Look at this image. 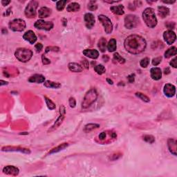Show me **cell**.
<instances>
[{"mask_svg": "<svg viewBox=\"0 0 177 177\" xmlns=\"http://www.w3.org/2000/svg\"><path fill=\"white\" fill-rule=\"evenodd\" d=\"M146 43L145 39L141 36L137 35H130L125 40L124 46L125 49L132 54H139L145 49Z\"/></svg>", "mask_w": 177, "mask_h": 177, "instance_id": "6da1fadb", "label": "cell"}, {"mask_svg": "<svg viewBox=\"0 0 177 177\" xmlns=\"http://www.w3.org/2000/svg\"><path fill=\"white\" fill-rule=\"evenodd\" d=\"M142 18L149 28H154L157 24V18L156 17L155 12L152 8H147L145 9L142 13Z\"/></svg>", "mask_w": 177, "mask_h": 177, "instance_id": "7a4b0ae2", "label": "cell"}, {"mask_svg": "<svg viewBox=\"0 0 177 177\" xmlns=\"http://www.w3.org/2000/svg\"><path fill=\"white\" fill-rule=\"evenodd\" d=\"M98 98V94L96 89L92 88L89 90L84 97L83 101L82 102V107L83 109L89 107Z\"/></svg>", "mask_w": 177, "mask_h": 177, "instance_id": "3957f363", "label": "cell"}, {"mask_svg": "<svg viewBox=\"0 0 177 177\" xmlns=\"http://www.w3.org/2000/svg\"><path fill=\"white\" fill-rule=\"evenodd\" d=\"M15 56L19 61L22 62H26L32 58L33 52L30 49L20 48L17 49L15 52Z\"/></svg>", "mask_w": 177, "mask_h": 177, "instance_id": "277c9868", "label": "cell"}, {"mask_svg": "<svg viewBox=\"0 0 177 177\" xmlns=\"http://www.w3.org/2000/svg\"><path fill=\"white\" fill-rule=\"evenodd\" d=\"M9 28L13 31H23L26 28V22L22 19H15L10 22Z\"/></svg>", "mask_w": 177, "mask_h": 177, "instance_id": "5b68a950", "label": "cell"}, {"mask_svg": "<svg viewBox=\"0 0 177 177\" xmlns=\"http://www.w3.org/2000/svg\"><path fill=\"white\" fill-rule=\"evenodd\" d=\"M38 6V2L31 1L25 8V15L28 18H34L36 16V10Z\"/></svg>", "mask_w": 177, "mask_h": 177, "instance_id": "8992f818", "label": "cell"}, {"mask_svg": "<svg viewBox=\"0 0 177 177\" xmlns=\"http://www.w3.org/2000/svg\"><path fill=\"white\" fill-rule=\"evenodd\" d=\"M139 18L136 15H128L125 18V26L127 28L132 29L136 28L138 25Z\"/></svg>", "mask_w": 177, "mask_h": 177, "instance_id": "52a82bcc", "label": "cell"}, {"mask_svg": "<svg viewBox=\"0 0 177 177\" xmlns=\"http://www.w3.org/2000/svg\"><path fill=\"white\" fill-rule=\"evenodd\" d=\"M99 21L102 23L104 28V31L106 34H110L113 31V24L111 20L108 18L105 15H100L98 16Z\"/></svg>", "mask_w": 177, "mask_h": 177, "instance_id": "ba28073f", "label": "cell"}, {"mask_svg": "<svg viewBox=\"0 0 177 177\" xmlns=\"http://www.w3.org/2000/svg\"><path fill=\"white\" fill-rule=\"evenodd\" d=\"M60 115L59 118L57 119V121L55 122V123L53 124V125L51 127H50V129L48 130V132H52L55 130H57L60 126L62 125L63 121L64 119V116H65V113H66V111H65V107L64 105H61L60 107Z\"/></svg>", "mask_w": 177, "mask_h": 177, "instance_id": "9c48e42d", "label": "cell"}, {"mask_svg": "<svg viewBox=\"0 0 177 177\" xmlns=\"http://www.w3.org/2000/svg\"><path fill=\"white\" fill-rule=\"evenodd\" d=\"M35 27L37 29H40V30H45V31H50L53 28V24L51 22H46L44 20H37L35 22Z\"/></svg>", "mask_w": 177, "mask_h": 177, "instance_id": "30bf717a", "label": "cell"}, {"mask_svg": "<svg viewBox=\"0 0 177 177\" xmlns=\"http://www.w3.org/2000/svg\"><path fill=\"white\" fill-rule=\"evenodd\" d=\"M163 37H164L165 41L167 42V44L171 45L176 41V35L172 31H168L163 33Z\"/></svg>", "mask_w": 177, "mask_h": 177, "instance_id": "8fae6325", "label": "cell"}, {"mask_svg": "<svg viewBox=\"0 0 177 177\" xmlns=\"http://www.w3.org/2000/svg\"><path fill=\"white\" fill-rule=\"evenodd\" d=\"M165 95L169 98L173 97L175 95L176 93V87L174 85H172V84H166L164 87V89H163Z\"/></svg>", "mask_w": 177, "mask_h": 177, "instance_id": "7c38bea8", "label": "cell"}, {"mask_svg": "<svg viewBox=\"0 0 177 177\" xmlns=\"http://www.w3.org/2000/svg\"><path fill=\"white\" fill-rule=\"evenodd\" d=\"M85 21L86 26L88 28H92L94 24H95V18L94 15L92 13H86L85 15Z\"/></svg>", "mask_w": 177, "mask_h": 177, "instance_id": "4fadbf2b", "label": "cell"}, {"mask_svg": "<svg viewBox=\"0 0 177 177\" xmlns=\"http://www.w3.org/2000/svg\"><path fill=\"white\" fill-rule=\"evenodd\" d=\"M23 38L31 44H33L37 41V36L33 31H28L26 32L24 35H23Z\"/></svg>", "mask_w": 177, "mask_h": 177, "instance_id": "5bb4252c", "label": "cell"}, {"mask_svg": "<svg viewBox=\"0 0 177 177\" xmlns=\"http://www.w3.org/2000/svg\"><path fill=\"white\" fill-rule=\"evenodd\" d=\"M3 172L6 174L11 175V176H18L19 172H20L18 168L12 165H8L5 167L4 169H3Z\"/></svg>", "mask_w": 177, "mask_h": 177, "instance_id": "9a60e30c", "label": "cell"}, {"mask_svg": "<svg viewBox=\"0 0 177 177\" xmlns=\"http://www.w3.org/2000/svg\"><path fill=\"white\" fill-rule=\"evenodd\" d=\"M151 77L153 80H159L162 77V71H161V68L158 67H154L151 68L150 70Z\"/></svg>", "mask_w": 177, "mask_h": 177, "instance_id": "2e32d148", "label": "cell"}, {"mask_svg": "<svg viewBox=\"0 0 177 177\" xmlns=\"http://www.w3.org/2000/svg\"><path fill=\"white\" fill-rule=\"evenodd\" d=\"M83 54L92 59H97L99 56V52L96 49H85L83 51Z\"/></svg>", "mask_w": 177, "mask_h": 177, "instance_id": "e0dca14e", "label": "cell"}, {"mask_svg": "<svg viewBox=\"0 0 177 177\" xmlns=\"http://www.w3.org/2000/svg\"><path fill=\"white\" fill-rule=\"evenodd\" d=\"M2 151H6V152H20L22 153H25V154H30V150L28 149L21 148V147H3Z\"/></svg>", "mask_w": 177, "mask_h": 177, "instance_id": "ac0fdd59", "label": "cell"}, {"mask_svg": "<svg viewBox=\"0 0 177 177\" xmlns=\"http://www.w3.org/2000/svg\"><path fill=\"white\" fill-rule=\"evenodd\" d=\"M168 145L170 152L174 156H176V140L172 138L168 139Z\"/></svg>", "mask_w": 177, "mask_h": 177, "instance_id": "d6986e66", "label": "cell"}, {"mask_svg": "<svg viewBox=\"0 0 177 177\" xmlns=\"http://www.w3.org/2000/svg\"><path fill=\"white\" fill-rule=\"evenodd\" d=\"M52 11L51 8L47 7H42L39 10L38 15L40 18H46L51 15Z\"/></svg>", "mask_w": 177, "mask_h": 177, "instance_id": "ffe728a7", "label": "cell"}, {"mask_svg": "<svg viewBox=\"0 0 177 177\" xmlns=\"http://www.w3.org/2000/svg\"><path fill=\"white\" fill-rule=\"evenodd\" d=\"M68 67L69 70L72 72H75V73H79L81 72L83 70V68L80 64L75 62H71L68 65Z\"/></svg>", "mask_w": 177, "mask_h": 177, "instance_id": "44dd1931", "label": "cell"}, {"mask_svg": "<svg viewBox=\"0 0 177 177\" xmlns=\"http://www.w3.org/2000/svg\"><path fill=\"white\" fill-rule=\"evenodd\" d=\"M30 82H36V83H42L45 81V78L40 74H35L31 76L28 79Z\"/></svg>", "mask_w": 177, "mask_h": 177, "instance_id": "7402d4cb", "label": "cell"}, {"mask_svg": "<svg viewBox=\"0 0 177 177\" xmlns=\"http://www.w3.org/2000/svg\"><path fill=\"white\" fill-rule=\"evenodd\" d=\"M158 13L161 18H165L170 14V9L165 6H159L158 7Z\"/></svg>", "mask_w": 177, "mask_h": 177, "instance_id": "603a6c76", "label": "cell"}, {"mask_svg": "<svg viewBox=\"0 0 177 177\" xmlns=\"http://www.w3.org/2000/svg\"><path fill=\"white\" fill-rule=\"evenodd\" d=\"M110 10L112 13L114 14L118 15H122L125 13L124 11V6L123 5H118V6H111L110 8Z\"/></svg>", "mask_w": 177, "mask_h": 177, "instance_id": "cb8c5ba5", "label": "cell"}, {"mask_svg": "<svg viewBox=\"0 0 177 177\" xmlns=\"http://www.w3.org/2000/svg\"><path fill=\"white\" fill-rule=\"evenodd\" d=\"M44 85L46 87L50 89H59L60 87H61V84L58 83V82L50 81V80H46L44 82Z\"/></svg>", "mask_w": 177, "mask_h": 177, "instance_id": "d4e9b609", "label": "cell"}, {"mask_svg": "<svg viewBox=\"0 0 177 177\" xmlns=\"http://www.w3.org/2000/svg\"><path fill=\"white\" fill-rule=\"evenodd\" d=\"M80 4H78V3L73 2L68 5V6L66 7V11L68 12H77L80 10Z\"/></svg>", "mask_w": 177, "mask_h": 177, "instance_id": "484cf974", "label": "cell"}, {"mask_svg": "<svg viewBox=\"0 0 177 177\" xmlns=\"http://www.w3.org/2000/svg\"><path fill=\"white\" fill-rule=\"evenodd\" d=\"M100 127V125L98 124H95V123H90V124H87V125H85V127L83 129V131L85 132V133H89V132L93 131V130H96V129H98Z\"/></svg>", "mask_w": 177, "mask_h": 177, "instance_id": "4316f807", "label": "cell"}, {"mask_svg": "<svg viewBox=\"0 0 177 177\" xmlns=\"http://www.w3.org/2000/svg\"><path fill=\"white\" fill-rule=\"evenodd\" d=\"M68 144L66 143V142H65V143L61 144V145L58 146V147H55V148L51 149V152H49V154H48V155H49V154H55V153L60 152V151L63 150V149H64L65 148H66V147H68Z\"/></svg>", "mask_w": 177, "mask_h": 177, "instance_id": "83f0119b", "label": "cell"}, {"mask_svg": "<svg viewBox=\"0 0 177 177\" xmlns=\"http://www.w3.org/2000/svg\"><path fill=\"white\" fill-rule=\"evenodd\" d=\"M116 40L115 39H111L107 44V49L109 52H113L116 50Z\"/></svg>", "mask_w": 177, "mask_h": 177, "instance_id": "f1b7e54d", "label": "cell"}, {"mask_svg": "<svg viewBox=\"0 0 177 177\" xmlns=\"http://www.w3.org/2000/svg\"><path fill=\"white\" fill-rule=\"evenodd\" d=\"M176 48L175 46H172V47L168 49L165 53V57L166 58H169L170 57L176 56Z\"/></svg>", "mask_w": 177, "mask_h": 177, "instance_id": "f546056e", "label": "cell"}, {"mask_svg": "<svg viewBox=\"0 0 177 177\" xmlns=\"http://www.w3.org/2000/svg\"><path fill=\"white\" fill-rule=\"evenodd\" d=\"M98 48L100 50V51L102 52H104L106 51V40L105 38L102 37V38L100 39L98 42Z\"/></svg>", "mask_w": 177, "mask_h": 177, "instance_id": "4dcf8cb0", "label": "cell"}, {"mask_svg": "<svg viewBox=\"0 0 177 177\" xmlns=\"http://www.w3.org/2000/svg\"><path fill=\"white\" fill-rule=\"evenodd\" d=\"M94 70H95V71L96 72V73L99 75H102L103 74V73H105V71H106L105 68H104V66L102 64L96 65L95 67H94Z\"/></svg>", "mask_w": 177, "mask_h": 177, "instance_id": "1f68e13d", "label": "cell"}, {"mask_svg": "<svg viewBox=\"0 0 177 177\" xmlns=\"http://www.w3.org/2000/svg\"><path fill=\"white\" fill-rule=\"evenodd\" d=\"M113 60L117 62L120 63V64H124L125 62V60L124 58H123V57H121L120 56L119 53H114V55H113Z\"/></svg>", "mask_w": 177, "mask_h": 177, "instance_id": "d6a6232c", "label": "cell"}, {"mask_svg": "<svg viewBox=\"0 0 177 177\" xmlns=\"http://www.w3.org/2000/svg\"><path fill=\"white\" fill-rule=\"evenodd\" d=\"M66 3H67V1H66V0H64V1H59L57 2L56 4V7L57 9H58V11H62L63 9H64L65 6H66Z\"/></svg>", "mask_w": 177, "mask_h": 177, "instance_id": "836d02e7", "label": "cell"}, {"mask_svg": "<svg viewBox=\"0 0 177 177\" xmlns=\"http://www.w3.org/2000/svg\"><path fill=\"white\" fill-rule=\"evenodd\" d=\"M136 96H137V97L139 98L140 100H142V101H144V102H149V101H150V100L148 97H147V96H145V94H142V93L140 92H136Z\"/></svg>", "mask_w": 177, "mask_h": 177, "instance_id": "e575fe53", "label": "cell"}, {"mask_svg": "<svg viewBox=\"0 0 177 177\" xmlns=\"http://www.w3.org/2000/svg\"><path fill=\"white\" fill-rule=\"evenodd\" d=\"M44 99H45L46 105H47L48 108H49V109L53 110V109H56V104L53 102V101H51V100H50L49 98H48L46 97V96L44 97Z\"/></svg>", "mask_w": 177, "mask_h": 177, "instance_id": "d590c367", "label": "cell"}, {"mask_svg": "<svg viewBox=\"0 0 177 177\" xmlns=\"http://www.w3.org/2000/svg\"><path fill=\"white\" fill-rule=\"evenodd\" d=\"M142 139L145 140V142H148V143H154V141H155V138L152 135H145L142 137Z\"/></svg>", "mask_w": 177, "mask_h": 177, "instance_id": "8d00e7d4", "label": "cell"}, {"mask_svg": "<svg viewBox=\"0 0 177 177\" xmlns=\"http://www.w3.org/2000/svg\"><path fill=\"white\" fill-rule=\"evenodd\" d=\"M88 8L89 10L90 11H96V9L98 8V5L96 4V2L95 1H89V4H88Z\"/></svg>", "mask_w": 177, "mask_h": 177, "instance_id": "74e56055", "label": "cell"}, {"mask_svg": "<svg viewBox=\"0 0 177 177\" xmlns=\"http://www.w3.org/2000/svg\"><path fill=\"white\" fill-rule=\"evenodd\" d=\"M149 63V58H143V59H142L141 60H140V64L142 68H146L147 66H148Z\"/></svg>", "mask_w": 177, "mask_h": 177, "instance_id": "f35d334b", "label": "cell"}, {"mask_svg": "<svg viewBox=\"0 0 177 177\" xmlns=\"http://www.w3.org/2000/svg\"><path fill=\"white\" fill-rule=\"evenodd\" d=\"M161 60H162V58H161V57H158V58H154L152 60V64L154 65V66H158V65L161 62Z\"/></svg>", "mask_w": 177, "mask_h": 177, "instance_id": "ab89813d", "label": "cell"}, {"mask_svg": "<svg viewBox=\"0 0 177 177\" xmlns=\"http://www.w3.org/2000/svg\"><path fill=\"white\" fill-rule=\"evenodd\" d=\"M106 136H107V132H103L100 134L98 136V138H99V140H104L106 138Z\"/></svg>", "mask_w": 177, "mask_h": 177, "instance_id": "60d3db41", "label": "cell"}, {"mask_svg": "<svg viewBox=\"0 0 177 177\" xmlns=\"http://www.w3.org/2000/svg\"><path fill=\"white\" fill-rule=\"evenodd\" d=\"M59 49V48L56 47V46H49L46 49L45 53H48L49 51H58Z\"/></svg>", "mask_w": 177, "mask_h": 177, "instance_id": "b9f144b4", "label": "cell"}, {"mask_svg": "<svg viewBox=\"0 0 177 177\" xmlns=\"http://www.w3.org/2000/svg\"><path fill=\"white\" fill-rule=\"evenodd\" d=\"M42 63L44 65H47L49 64L50 63H51V61H50L49 59H48V58H46L45 56H44V54L42 55Z\"/></svg>", "mask_w": 177, "mask_h": 177, "instance_id": "7bdbcfd3", "label": "cell"}, {"mask_svg": "<svg viewBox=\"0 0 177 177\" xmlns=\"http://www.w3.org/2000/svg\"><path fill=\"white\" fill-rule=\"evenodd\" d=\"M69 105L71 108H74L75 105H76V101L74 98L71 97L69 98Z\"/></svg>", "mask_w": 177, "mask_h": 177, "instance_id": "ee69618b", "label": "cell"}, {"mask_svg": "<svg viewBox=\"0 0 177 177\" xmlns=\"http://www.w3.org/2000/svg\"><path fill=\"white\" fill-rule=\"evenodd\" d=\"M177 58H174L173 60H172L171 62H170V64L172 66H173L174 68H176L177 67Z\"/></svg>", "mask_w": 177, "mask_h": 177, "instance_id": "f6af8a7d", "label": "cell"}, {"mask_svg": "<svg viewBox=\"0 0 177 177\" xmlns=\"http://www.w3.org/2000/svg\"><path fill=\"white\" fill-rule=\"evenodd\" d=\"M35 48L36 49V51H37V52H40L41 51H42V49H43V46L42 44H40V43H38V44H37L35 46Z\"/></svg>", "mask_w": 177, "mask_h": 177, "instance_id": "bcb514c9", "label": "cell"}, {"mask_svg": "<svg viewBox=\"0 0 177 177\" xmlns=\"http://www.w3.org/2000/svg\"><path fill=\"white\" fill-rule=\"evenodd\" d=\"M165 25L168 28L174 29L175 28V24L174 22H168V23L165 24Z\"/></svg>", "mask_w": 177, "mask_h": 177, "instance_id": "7dc6e473", "label": "cell"}, {"mask_svg": "<svg viewBox=\"0 0 177 177\" xmlns=\"http://www.w3.org/2000/svg\"><path fill=\"white\" fill-rule=\"evenodd\" d=\"M134 77H135L134 74H131L127 77L129 82H130V83H133V82H134Z\"/></svg>", "mask_w": 177, "mask_h": 177, "instance_id": "c3c4849f", "label": "cell"}, {"mask_svg": "<svg viewBox=\"0 0 177 177\" xmlns=\"http://www.w3.org/2000/svg\"><path fill=\"white\" fill-rule=\"evenodd\" d=\"M82 65H83V66H85V68H87V69H88L89 68V62L87 60H83L82 61Z\"/></svg>", "mask_w": 177, "mask_h": 177, "instance_id": "681fc988", "label": "cell"}, {"mask_svg": "<svg viewBox=\"0 0 177 177\" xmlns=\"http://www.w3.org/2000/svg\"><path fill=\"white\" fill-rule=\"evenodd\" d=\"M11 3V1H1V4H2L3 6H7L8 4H9Z\"/></svg>", "mask_w": 177, "mask_h": 177, "instance_id": "f907efd6", "label": "cell"}, {"mask_svg": "<svg viewBox=\"0 0 177 177\" xmlns=\"http://www.w3.org/2000/svg\"><path fill=\"white\" fill-rule=\"evenodd\" d=\"M170 71L169 68H165V71H164L165 74H169V73H170Z\"/></svg>", "mask_w": 177, "mask_h": 177, "instance_id": "816d5d0a", "label": "cell"}, {"mask_svg": "<svg viewBox=\"0 0 177 177\" xmlns=\"http://www.w3.org/2000/svg\"><path fill=\"white\" fill-rule=\"evenodd\" d=\"M0 82H1V83H0V85H1V86H3V85H7V84H8L7 82L3 81V80H1V81H0Z\"/></svg>", "mask_w": 177, "mask_h": 177, "instance_id": "f5cc1de1", "label": "cell"}, {"mask_svg": "<svg viewBox=\"0 0 177 177\" xmlns=\"http://www.w3.org/2000/svg\"><path fill=\"white\" fill-rule=\"evenodd\" d=\"M175 1H163V2L165 3V4H174V3Z\"/></svg>", "mask_w": 177, "mask_h": 177, "instance_id": "db71d44e", "label": "cell"}, {"mask_svg": "<svg viewBox=\"0 0 177 177\" xmlns=\"http://www.w3.org/2000/svg\"><path fill=\"white\" fill-rule=\"evenodd\" d=\"M106 81L109 82V84H110V85H113V81L111 80H110V79H106Z\"/></svg>", "mask_w": 177, "mask_h": 177, "instance_id": "11a10c76", "label": "cell"}]
</instances>
